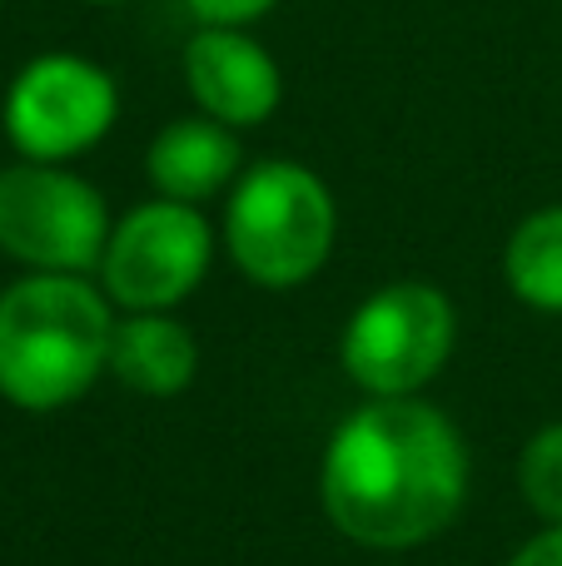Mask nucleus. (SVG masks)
I'll return each instance as SVG.
<instances>
[{
    "instance_id": "obj_12",
    "label": "nucleus",
    "mask_w": 562,
    "mask_h": 566,
    "mask_svg": "<svg viewBox=\"0 0 562 566\" xmlns=\"http://www.w3.org/2000/svg\"><path fill=\"white\" fill-rule=\"evenodd\" d=\"M518 492L543 527H562V422L538 428L518 452Z\"/></svg>"
},
{
    "instance_id": "obj_11",
    "label": "nucleus",
    "mask_w": 562,
    "mask_h": 566,
    "mask_svg": "<svg viewBox=\"0 0 562 566\" xmlns=\"http://www.w3.org/2000/svg\"><path fill=\"white\" fill-rule=\"evenodd\" d=\"M503 283L518 303L562 313V205H543L503 244Z\"/></svg>"
},
{
    "instance_id": "obj_4",
    "label": "nucleus",
    "mask_w": 562,
    "mask_h": 566,
    "mask_svg": "<svg viewBox=\"0 0 562 566\" xmlns=\"http://www.w3.org/2000/svg\"><path fill=\"white\" fill-rule=\"evenodd\" d=\"M458 343V308L438 283L398 279L374 289L339 333V368L368 398H424Z\"/></svg>"
},
{
    "instance_id": "obj_15",
    "label": "nucleus",
    "mask_w": 562,
    "mask_h": 566,
    "mask_svg": "<svg viewBox=\"0 0 562 566\" xmlns=\"http://www.w3.org/2000/svg\"><path fill=\"white\" fill-rule=\"evenodd\" d=\"M80 6H100V10H105V6H125V0H80Z\"/></svg>"
},
{
    "instance_id": "obj_14",
    "label": "nucleus",
    "mask_w": 562,
    "mask_h": 566,
    "mask_svg": "<svg viewBox=\"0 0 562 566\" xmlns=\"http://www.w3.org/2000/svg\"><path fill=\"white\" fill-rule=\"evenodd\" d=\"M508 566H562V527H543L508 557Z\"/></svg>"
},
{
    "instance_id": "obj_10",
    "label": "nucleus",
    "mask_w": 562,
    "mask_h": 566,
    "mask_svg": "<svg viewBox=\"0 0 562 566\" xmlns=\"http://www.w3.org/2000/svg\"><path fill=\"white\" fill-rule=\"evenodd\" d=\"M110 373L139 398H179L199 378V343L175 313H125L110 343Z\"/></svg>"
},
{
    "instance_id": "obj_2",
    "label": "nucleus",
    "mask_w": 562,
    "mask_h": 566,
    "mask_svg": "<svg viewBox=\"0 0 562 566\" xmlns=\"http://www.w3.org/2000/svg\"><path fill=\"white\" fill-rule=\"evenodd\" d=\"M115 303L85 274H25L0 289V398L60 412L110 373Z\"/></svg>"
},
{
    "instance_id": "obj_8",
    "label": "nucleus",
    "mask_w": 562,
    "mask_h": 566,
    "mask_svg": "<svg viewBox=\"0 0 562 566\" xmlns=\"http://www.w3.org/2000/svg\"><path fill=\"white\" fill-rule=\"evenodd\" d=\"M179 75L199 115L229 129H259L284 99L279 60L239 25H199L185 40Z\"/></svg>"
},
{
    "instance_id": "obj_1",
    "label": "nucleus",
    "mask_w": 562,
    "mask_h": 566,
    "mask_svg": "<svg viewBox=\"0 0 562 566\" xmlns=\"http://www.w3.org/2000/svg\"><path fill=\"white\" fill-rule=\"evenodd\" d=\"M468 438L428 398H368L334 428L319 502L334 532L368 552H414L444 537L468 502Z\"/></svg>"
},
{
    "instance_id": "obj_3",
    "label": "nucleus",
    "mask_w": 562,
    "mask_h": 566,
    "mask_svg": "<svg viewBox=\"0 0 562 566\" xmlns=\"http://www.w3.org/2000/svg\"><path fill=\"white\" fill-rule=\"evenodd\" d=\"M225 254L259 289H299L329 264L339 239L334 189L299 159L244 165L225 199Z\"/></svg>"
},
{
    "instance_id": "obj_9",
    "label": "nucleus",
    "mask_w": 562,
    "mask_h": 566,
    "mask_svg": "<svg viewBox=\"0 0 562 566\" xmlns=\"http://www.w3.org/2000/svg\"><path fill=\"white\" fill-rule=\"evenodd\" d=\"M244 175V145L239 129L219 125L209 115H179L149 139L145 179L159 199L179 205H205L215 195H229Z\"/></svg>"
},
{
    "instance_id": "obj_6",
    "label": "nucleus",
    "mask_w": 562,
    "mask_h": 566,
    "mask_svg": "<svg viewBox=\"0 0 562 566\" xmlns=\"http://www.w3.org/2000/svg\"><path fill=\"white\" fill-rule=\"evenodd\" d=\"M215 264V229L199 205L145 199L110 229L100 259V289L125 313H175Z\"/></svg>"
},
{
    "instance_id": "obj_13",
    "label": "nucleus",
    "mask_w": 562,
    "mask_h": 566,
    "mask_svg": "<svg viewBox=\"0 0 562 566\" xmlns=\"http://www.w3.org/2000/svg\"><path fill=\"white\" fill-rule=\"evenodd\" d=\"M279 0H185V10L199 25H239L249 30L254 20H264Z\"/></svg>"
},
{
    "instance_id": "obj_7",
    "label": "nucleus",
    "mask_w": 562,
    "mask_h": 566,
    "mask_svg": "<svg viewBox=\"0 0 562 566\" xmlns=\"http://www.w3.org/2000/svg\"><path fill=\"white\" fill-rule=\"evenodd\" d=\"M6 135L20 159L70 165L90 155L119 119V85L105 65L70 50L25 60L6 90Z\"/></svg>"
},
{
    "instance_id": "obj_5",
    "label": "nucleus",
    "mask_w": 562,
    "mask_h": 566,
    "mask_svg": "<svg viewBox=\"0 0 562 566\" xmlns=\"http://www.w3.org/2000/svg\"><path fill=\"white\" fill-rule=\"evenodd\" d=\"M110 229L105 195L75 169L40 159L0 169V254L30 274H95Z\"/></svg>"
}]
</instances>
